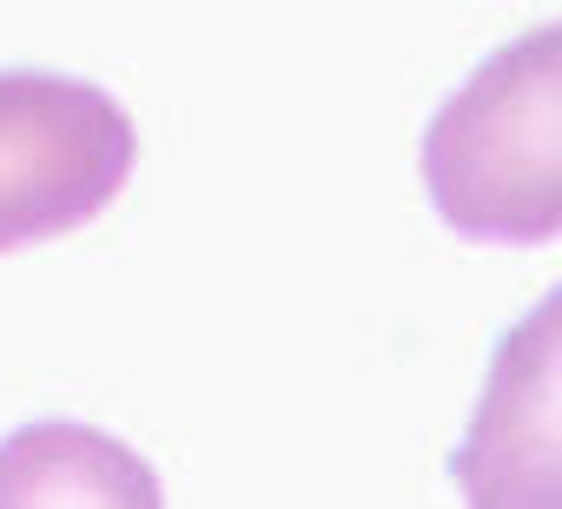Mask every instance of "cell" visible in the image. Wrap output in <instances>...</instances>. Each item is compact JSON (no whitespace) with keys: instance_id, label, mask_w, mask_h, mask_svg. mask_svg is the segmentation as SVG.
<instances>
[{"instance_id":"cell-4","label":"cell","mask_w":562,"mask_h":509,"mask_svg":"<svg viewBox=\"0 0 562 509\" xmlns=\"http://www.w3.org/2000/svg\"><path fill=\"white\" fill-rule=\"evenodd\" d=\"M0 470H47V476H21L0 502H159V483L133 450L74 423H41L8 437Z\"/></svg>"},{"instance_id":"cell-3","label":"cell","mask_w":562,"mask_h":509,"mask_svg":"<svg viewBox=\"0 0 562 509\" xmlns=\"http://www.w3.org/2000/svg\"><path fill=\"white\" fill-rule=\"evenodd\" d=\"M450 476L483 509H562V285L503 331Z\"/></svg>"},{"instance_id":"cell-1","label":"cell","mask_w":562,"mask_h":509,"mask_svg":"<svg viewBox=\"0 0 562 509\" xmlns=\"http://www.w3.org/2000/svg\"><path fill=\"white\" fill-rule=\"evenodd\" d=\"M424 192L457 238H562V21L496 47L424 133Z\"/></svg>"},{"instance_id":"cell-2","label":"cell","mask_w":562,"mask_h":509,"mask_svg":"<svg viewBox=\"0 0 562 509\" xmlns=\"http://www.w3.org/2000/svg\"><path fill=\"white\" fill-rule=\"evenodd\" d=\"M139 159L126 106L74 73H0V251L100 218Z\"/></svg>"}]
</instances>
